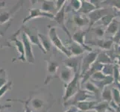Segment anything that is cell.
Returning <instances> with one entry per match:
<instances>
[{
  "instance_id": "52a82bcc",
  "label": "cell",
  "mask_w": 120,
  "mask_h": 112,
  "mask_svg": "<svg viewBox=\"0 0 120 112\" xmlns=\"http://www.w3.org/2000/svg\"><path fill=\"white\" fill-rule=\"evenodd\" d=\"M98 56V52H90L86 55H84L81 60V70L80 74L81 76H83L87 70L92 67V65L96 62Z\"/></svg>"
},
{
  "instance_id": "484cf974",
  "label": "cell",
  "mask_w": 120,
  "mask_h": 112,
  "mask_svg": "<svg viewBox=\"0 0 120 112\" xmlns=\"http://www.w3.org/2000/svg\"><path fill=\"white\" fill-rule=\"evenodd\" d=\"M97 63L101 64H113L112 59L110 58V56L107 55L105 51H102L101 52L98 53V56L96 61Z\"/></svg>"
},
{
  "instance_id": "ee69618b",
  "label": "cell",
  "mask_w": 120,
  "mask_h": 112,
  "mask_svg": "<svg viewBox=\"0 0 120 112\" xmlns=\"http://www.w3.org/2000/svg\"><path fill=\"white\" fill-rule=\"evenodd\" d=\"M7 29H8V28H7ZM7 29L4 30V31H2V30L0 29V35H1L2 37H3V36H4V35H5V31H6Z\"/></svg>"
},
{
  "instance_id": "4dcf8cb0",
  "label": "cell",
  "mask_w": 120,
  "mask_h": 112,
  "mask_svg": "<svg viewBox=\"0 0 120 112\" xmlns=\"http://www.w3.org/2000/svg\"><path fill=\"white\" fill-rule=\"evenodd\" d=\"M111 90L113 95V101L118 105H120V89L117 87H113L111 88Z\"/></svg>"
},
{
  "instance_id": "ac0fdd59",
  "label": "cell",
  "mask_w": 120,
  "mask_h": 112,
  "mask_svg": "<svg viewBox=\"0 0 120 112\" xmlns=\"http://www.w3.org/2000/svg\"><path fill=\"white\" fill-rule=\"evenodd\" d=\"M90 43H93L95 46H97L98 47L101 48L104 51H109L113 46V41L112 39L110 40H103L98 39L95 40L94 42H90Z\"/></svg>"
},
{
  "instance_id": "d6a6232c",
  "label": "cell",
  "mask_w": 120,
  "mask_h": 112,
  "mask_svg": "<svg viewBox=\"0 0 120 112\" xmlns=\"http://www.w3.org/2000/svg\"><path fill=\"white\" fill-rule=\"evenodd\" d=\"M8 76L4 69H0V88L8 83Z\"/></svg>"
},
{
  "instance_id": "6da1fadb",
  "label": "cell",
  "mask_w": 120,
  "mask_h": 112,
  "mask_svg": "<svg viewBox=\"0 0 120 112\" xmlns=\"http://www.w3.org/2000/svg\"><path fill=\"white\" fill-rule=\"evenodd\" d=\"M25 101L32 112H49L56 102L53 95L44 88L31 91Z\"/></svg>"
},
{
  "instance_id": "f35d334b",
  "label": "cell",
  "mask_w": 120,
  "mask_h": 112,
  "mask_svg": "<svg viewBox=\"0 0 120 112\" xmlns=\"http://www.w3.org/2000/svg\"><path fill=\"white\" fill-rule=\"evenodd\" d=\"M112 40L113 41V43L116 44H119V43L120 42V28L119 31H117V33L113 37H112Z\"/></svg>"
},
{
  "instance_id": "5b68a950",
  "label": "cell",
  "mask_w": 120,
  "mask_h": 112,
  "mask_svg": "<svg viewBox=\"0 0 120 112\" xmlns=\"http://www.w3.org/2000/svg\"><path fill=\"white\" fill-rule=\"evenodd\" d=\"M20 29H21L22 31L25 32V34L27 35L28 38L29 39L31 44L38 46L39 49L41 50V52H42L43 54H46V52L45 51V49H43L42 44H41L38 28L35 27L28 28L27 26H22V28H20Z\"/></svg>"
},
{
  "instance_id": "3957f363",
  "label": "cell",
  "mask_w": 120,
  "mask_h": 112,
  "mask_svg": "<svg viewBox=\"0 0 120 112\" xmlns=\"http://www.w3.org/2000/svg\"><path fill=\"white\" fill-rule=\"evenodd\" d=\"M117 14L118 15V12L116 10H115L113 8H105V7H102V8H97L96 10L93 11V12H91L90 14L87 15V17L90 20V26L88 29L90 30V28L93 27L95 24L97 22H98L102 17H104L107 14Z\"/></svg>"
},
{
  "instance_id": "ba28073f",
  "label": "cell",
  "mask_w": 120,
  "mask_h": 112,
  "mask_svg": "<svg viewBox=\"0 0 120 112\" xmlns=\"http://www.w3.org/2000/svg\"><path fill=\"white\" fill-rule=\"evenodd\" d=\"M47 62V75L45 78L44 84L48 85L52 79L57 78V72L60 68V65L55 61H52L50 58L49 60H45Z\"/></svg>"
},
{
  "instance_id": "b9f144b4",
  "label": "cell",
  "mask_w": 120,
  "mask_h": 112,
  "mask_svg": "<svg viewBox=\"0 0 120 112\" xmlns=\"http://www.w3.org/2000/svg\"><path fill=\"white\" fill-rule=\"evenodd\" d=\"M12 107V105H1L0 104V111H2V109H5V108H11Z\"/></svg>"
},
{
  "instance_id": "d4e9b609",
  "label": "cell",
  "mask_w": 120,
  "mask_h": 112,
  "mask_svg": "<svg viewBox=\"0 0 120 112\" xmlns=\"http://www.w3.org/2000/svg\"><path fill=\"white\" fill-rule=\"evenodd\" d=\"M73 22L78 27H83L84 26H86V25H89L90 26V20L87 16L85 17V16H83L78 14H74Z\"/></svg>"
},
{
  "instance_id": "f546056e",
  "label": "cell",
  "mask_w": 120,
  "mask_h": 112,
  "mask_svg": "<svg viewBox=\"0 0 120 112\" xmlns=\"http://www.w3.org/2000/svg\"><path fill=\"white\" fill-rule=\"evenodd\" d=\"M113 68H114V64H104L101 70V72L103 74L105 75L106 76H113Z\"/></svg>"
},
{
  "instance_id": "f1b7e54d",
  "label": "cell",
  "mask_w": 120,
  "mask_h": 112,
  "mask_svg": "<svg viewBox=\"0 0 120 112\" xmlns=\"http://www.w3.org/2000/svg\"><path fill=\"white\" fill-rule=\"evenodd\" d=\"M84 90L88 91V92H90V93H92L94 95L100 93L101 90H99L92 81H86V83L84 84Z\"/></svg>"
},
{
  "instance_id": "8992f818",
  "label": "cell",
  "mask_w": 120,
  "mask_h": 112,
  "mask_svg": "<svg viewBox=\"0 0 120 112\" xmlns=\"http://www.w3.org/2000/svg\"><path fill=\"white\" fill-rule=\"evenodd\" d=\"M21 29H19L16 31L14 34H13V35H11V40L9 42L11 43H14L13 46L16 48V50L19 52V56L18 58H16L12 60V61L14 62L15 61H22V62H25L26 61V54H25V49H24V44L22 43V40H20L19 39H17V35L19 34V32H21Z\"/></svg>"
},
{
  "instance_id": "ab89813d",
  "label": "cell",
  "mask_w": 120,
  "mask_h": 112,
  "mask_svg": "<svg viewBox=\"0 0 120 112\" xmlns=\"http://www.w3.org/2000/svg\"><path fill=\"white\" fill-rule=\"evenodd\" d=\"M78 108L75 106V105H71L70 107H69V108L65 111L64 112H78Z\"/></svg>"
},
{
  "instance_id": "d6986e66",
  "label": "cell",
  "mask_w": 120,
  "mask_h": 112,
  "mask_svg": "<svg viewBox=\"0 0 120 112\" xmlns=\"http://www.w3.org/2000/svg\"><path fill=\"white\" fill-rule=\"evenodd\" d=\"M97 8L90 1H86V0H83L81 1V7L80 10L78 11V13L84 14H89L93 11L96 10Z\"/></svg>"
},
{
  "instance_id": "44dd1931",
  "label": "cell",
  "mask_w": 120,
  "mask_h": 112,
  "mask_svg": "<svg viewBox=\"0 0 120 112\" xmlns=\"http://www.w3.org/2000/svg\"><path fill=\"white\" fill-rule=\"evenodd\" d=\"M96 101H84L78 102L75 105V106L78 108V110H80L83 112H86L88 111H92L93 108L97 104Z\"/></svg>"
},
{
  "instance_id": "ffe728a7",
  "label": "cell",
  "mask_w": 120,
  "mask_h": 112,
  "mask_svg": "<svg viewBox=\"0 0 120 112\" xmlns=\"http://www.w3.org/2000/svg\"><path fill=\"white\" fill-rule=\"evenodd\" d=\"M42 2V7L41 10L46 13H49L54 14L55 12V14L57 13L56 11V5H55V1H48V0H43L41 1Z\"/></svg>"
},
{
  "instance_id": "277c9868",
  "label": "cell",
  "mask_w": 120,
  "mask_h": 112,
  "mask_svg": "<svg viewBox=\"0 0 120 112\" xmlns=\"http://www.w3.org/2000/svg\"><path fill=\"white\" fill-rule=\"evenodd\" d=\"M49 37L50 39L51 42L52 43L53 46H55L57 50H59L60 52H62L67 56V58L71 57V55L69 52V50L67 49V46L63 43L62 40H60V37L57 35V33L56 31V27L53 26L49 27Z\"/></svg>"
},
{
  "instance_id": "8d00e7d4",
  "label": "cell",
  "mask_w": 120,
  "mask_h": 112,
  "mask_svg": "<svg viewBox=\"0 0 120 112\" xmlns=\"http://www.w3.org/2000/svg\"><path fill=\"white\" fill-rule=\"evenodd\" d=\"M67 1L65 0H58V1H55V5H56V11L57 12L59 11L62 8H63L66 4H67Z\"/></svg>"
},
{
  "instance_id": "9c48e42d",
  "label": "cell",
  "mask_w": 120,
  "mask_h": 112,
  "mask_svg": "<svg viewBox=\"0 0 120 112\" xmlns=\"http://www.w3.org/2000/svg\"><path fill=\"white\" fill-rule=\"evenodd\" d=\"M94 97H95V95L93 93H90L88 91H86L84 89H81L72 98H71L69 101L64 103V106L66 107L68 105H69L70 106L75 105L78 102L86 101L89 98H93Z\"/></svg>"
},
{
  "instance_id": "60d3db41",
  "label": "cell",
  "mask_w": 120,
  "mask_h": 112,
  "mask_svg": "<svg viewBox=\"0 0 120 112\" xmlns=\"http://www.w3.org/2000/svg\"><path fill=\"white\" fill-rule=\"evenodd\" d=\"M115 61H116V64L118 65L119 67H120V55H116V58H115Z\"/></svg>"
},
{
  "instance_id": "9a60e30c",
  "label": "cell",
  "mask_w": 120,
  "mask_h": 112,
  "mask_svg": "<svg viewBox=\"0 0 120 112\" xmlns=\"http://www.w3.org/2000/svg\"><path fill=\"white\" fill-rule=\"evenodd\" d=\"M40 17H45L49 19H53L55 17V14H52L43 11L39 8H30L29 9V15L27 16L26 18H24L22 20V24L24 25L26 22L29 21L30 19H35V18H40Z\"/></svg>"
},
{
  "instance_id": "8fae6325",
  "label": "cell",
  "mask_w": 120,
  "mask_h": 112,
  "mask_svg": "<svg viewBox=\"0 0 120 112\" xmlns=\"http://www.w3.org/2000/svg\"><path fill=\"white\" fill-rule=\"evenodd\" d=\"M66 8H67V4L61 8V9L57 11L56 14L55 15V17H54V20L58 24V26L64 31V32L67 35V36L69 37L70 40H72V35L70 34V32L67 27L66 26Z\"/></svg>"
},
{
  "instance_id": "7c38bea8",
  "label": "cell",
  "mask_w": 120,
  "mask_h": 112,
  "mask_svg": "<svg viewBox=\"0 0 120 112\" xmlns=\"http://www.w3.org/2000/svg\"><path fill=\"white\" fill-rule=\"evenodd\" d=\"M21 36H22V41L24 44L26 61H28L29 64H34L35 62V58L32 51V44L30 42L29 39L28 38L27 35L25 34V32L22 31Z\"/></svg>"
},
{
  "instance_id": "7a4b0ae2",
  "label": "cell",
  "mask_w": 120,
  "mask_h": 112,
  "mask_svg": "<svg viewBox=\"0 0 120 112\" xmlns=\"http://www.w3.org/2000/svg\"><path fill=\"white\" fill-rule=\"evenodd\" d=\"M81 74L80 72H78L75 73V76L74 77V78L69 84L64 85L65 90L64 94L63 96L64 104L67 101H69L71 98H72L81 90Z\"/></svg>"
},
{
  "instance_id": "836d02e7",
  "label": "cell",
  "mask_w": 120,
  "mask_h": 112,
  "mask_svg": "<svg viewBox=\"0 0 120 112\" xmlns=\"http://www.w3.org/2000/svg\"><path fill=\"white\" fill-rule=\"evenodd\" d=\"M12 85H13V81H8L6 85H4L2 88H0V99H1L4 95H5L8 90H11L12 89ZM1 104V103H0Z\"/></svg>"
},
{
  "instance_id": "74e56055",
  "label": "cell",
  "mask_w": 120,
  "mask_h": 112,
  "mask_svg": "<svg viewBox=\"0 0 120 112\" xmlns=\"http://www.w3.org/2000/svg\"><path fill=\"white\" fill-rule=\"evenodd\" d=\"M13 46L10 42L8 41H4L2 39H0V49H2L4 47H12Z\"/></svg>"
},
{
  "instance_id": "1f68e13d",
  "label": "cell",
  "mask_w": 120,
  "mask_h": 112,
  "mask_svg": "<svg viewBox=\"0 0 120 112\" xmlns=\"http://www.w3.org/2000/svg\"><path fill=\"white\" fill-rule=\"evenodd\" d=\"M102 4L109 5L110 7L114 8L118 12V14H120V0H115V1H102Z\"/></svg>"
},
{
  "instance_id": "e575fe53",
  "label": "cell",
  "mask_w": 120,
  "mask_h": 112,
  "mask_svg": "<svg viewBox=\"0 0 120 112\" xmlns=\"http://www.w3.org/2000/svg\"><path fill=\"white\" fill-rule=\"evenodd\" d=\"M7 102H19L24 104V111L23 112H32L31 110L29 108V107L28 106L27 103L25 101V99H7Z\"/></svg>"
},
{
  "instance_id": "7dc6e473",
  "label": "cell",
  "mask_w": 120,
  "mask_h": 112,
  "mask_svg": "<svg viewBox=\"0 0 120 112\" xmlns=\"http://www.w3.org/2000/svg\"><path fill=\"white\" fill-rule=\"evenodd\" d=\"M118 45H119V46H120V42L119 43V44H118Z\"/></svg>"
},
{
  "instance_id": "603a6c76",
  "label": "cell",
  "mask_w": 120,
  "mask_h": 112,
  "mask_svg": "<svg viewBox=\"0 0 120 112\" xmlns=\"http://www.w3.org/2000/svg\"><path fill=\"white\" fill-rule=\"evenodd\" d=\"M119 28H120V21L117 20L116 18H115L106 28V32L107 34L110 35L113 37L117 33Z\"/></svg>"
},
{
  "instance_id": "5bb4252c",
  "label": "cell",
  "mask_w": 120,
  "mask_h": 112,
  "mask_svg": "<svg viewBox=\"0 0 120 112\" xmlns=\"http://www.w3.org/2000/svg\"><path fill=\"white\" fill-rule=\"evenodd\" d=\"M88 31H90V30L87 29V30L84 31V30L81 29V28L75 31L73 33V35H72V40L73 41H75V43L81 45L83 48L85 49L86 51H88L90 52H93L92 49H91L88 45H86L85 43V36H86V32Z\"/></svg>"
},
{
  "instance_id": "7402d4cb",
  "label": "cell",
  "mask_w": 120,
  "mask_h": 112,
  "mask_svg": "<svg viewBox=\"0 0 120 112\" xmlns=\"http://www.w3.org/2000/svg\"><path fill=\"white\" fill-rule=\"evenodd\" d=\"M117 16H118L117 14H107L106 16H105L104 17H102L98 22H97L95 25H98V26L103 27L106 29V28H107V26H108L111 23V22H112L115 18H116Z\"/></svg>"
},
{
  "instance_id": "d590c367",
  "label": "cell",
  "mask_w": 120,
  "mask_h": 112,
  "mask_svg": "<svg viewBox=\"0 0 120 112\" xmlns=\"http://www.w3.org/2000/svg\"><path fill=\"white\" fill-rule=\"evenodd\" d=\"M93 33L96 34V35H97L99 37H101L105 35V33L106 32V29L105 28L101 27V26H97V27H95L93 28Z\"/></svg>"
},
{
  "instance_id": "f6af8a7d",
  "label": "cell",
  "mask_w": 120,
  "mask_h": 112,
  "mask_svg": "<svg viewBox=\"0 0 120 112\" xmlns=\"http://www.w3.org/2000/svg\"><path fill=\"white\" fill-rule=\"evenodd\" d=\"M105 112H116V111H114L113 109H112V108H111L110 107V108H109L108 110H107V111H106Z\"/></svg>"
},
{
  "instance_id": "c3c4849f",
  "label": "cell",
  "mask_w": 120,
  "mask_h": 112,
  "mask_svg": "<svg viewBox=\"0 0 120 112\" xmlns=\"http://www.w3.org/2000/svg\"></svg>"
},
{
  "instance_id": "83f0119b",
  "label": "cell",
  "mask_w": 120,
  "mask_h": 112,
  "mask_svg": "<svg viewBox=\"0 0 120 112\" xmlns=\"http://www.w3.org/2000/svg\"><path fill=\"white\" fill-rule=\"evenodd\" d=\"M101 98L103 99V101L108 102L109 103L113 101L112 90H111L110 88H109V86L105 87L101 90Z\"/></svg>"
},
{
  "instance_id": "7bdbcfd3",
  "label": "cell",
  "mask_w": 120,
  "mask_h": 112,
  "mask_svg": "<svg viewBox=\"0 0 120 112\" xmlns=\"http://www.w3.org/2000/svg\"><path fill=\"white\" fill-rule=\"evenodd\" d=\"M4 7H5V1H0V9Z\"/></svg>"
},
{
  "instance_id": "cb8c5ba5",
  "label": "cell",
  "mask_w": 120,
  "mask_h": 112,
  "mask_svg": "<svg viewBox=\"0 0 120 112\" xmlns=\"http://www.w3.org/2000/svg\"><path fill=\"white\" fill-rule=\"evenodd\" d=\"M39 37H40L41 44H42L43 47L45 49V51L46 52V53L51 52L52 48V43L51 42L50 39H49V37L43 34H40V33H39Z\"/></svg>"
},
{
  "instance_id": "30bf717a",
  "label": "cell",
  "mask_w": 120,
  "mask_h": 112,
  "mask_svg": "<svg viewBox=\"0 0 120 112\" xmlns=\"http://www.w3.org/2000/svg\"><path fill=\"white\" fill-rule=\"evenodd\" d=\"M23 2V1H19L14 7H12L9 11L2 12L0 14V25H4L5 23H7L10 20H11L14 15L22 7Z\"/></svg>"
},
{
  "instance_id": "2e32d148",
  "label": "cell",
  "mask_w": 120,
  "mask_h": 112,
  "mask_svg": "<svg viewBox=\"0 0 120 112\" xmlns=\"http://www.w3.org/2000/svg\"><path fill=\"white\" fill-rule=\"evenodd\" d=\"M83 56H71L67 58L65 60L63 61L64 65L66 67L71 68L74 70L75 73L80 72L81 70V60Z\"/></svg>"
},
{
  "instance_id": "4316f807",
  "label": "cell",
  "mask_w": 120,
  "mask_h": 112,
  "mask_svg": "<svg viewBox=\"0 0 120 112\" xmlns=\"http://www.w3.org/2000/svg\"><path fill=\"white\" fill-rule=\"evenodd\" d=\"M110 108V103L106 101H101L97 102V104L95 105L92 111L96 112H105Z\"/></svg>"
},
{
  "instance_id": "bcb514c9",
  "label": "cell",
  "mask_w": 120,
  "mask_h": 112,
  "mask_svg": "<svg viewBox=\"0 0 120 112\" xmlns=\"http://www.w3.org/2000/svg\"><path fill=\"white\" fill-rule=\"evenodd\" d=\"M78 112H83V111H80V110H79V111H78Z\"/></svg>"
},
{
  "instance_id": "4fadbf2b",
  "label": "cell",
  "mask_w": 120,
  "mask_h": 112,
  "mask_svg": "<svg viewBox=\"0 0 120 112\" xmlns=\"http://www.w3.org/2000/svg\"><path fill=\"white\" fill-rule=\"evenodd\" d=\"M75 76V73L73 70L63 65L60 67V72L57 74V78L63 81L64 85H67L73 79Z\"/></svg>"
},
{
  "instance_id": "e0dca14e",
  "label": "cell",
  "mask_w": 120,
  "mask_h": 112,
  "mask_svg": "<svg viewBox=\"0 0 120 112\" xmlns=\"http://www.w3.org/2000/svg\"><path fill=\"white\" fill-rule=\"evenodd\" d=\"M67 48L69 50L71 56H80L86 51L84 48H83L81 45L75 43L72 40H71Z\"/></svg>"
}]
</instances>
